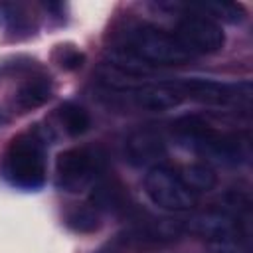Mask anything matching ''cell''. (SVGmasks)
<instances>
[{
    "mask_svg": "<svg viewBox=\"0 0 253 253\" xmlns=\"http://www.w3.org/2000/svg\"><path fill=\"white\" fill-rule=\"evenodd\" d=\"M2 178L20 190H40L45 182V140L38 128L12 138L0 160Z\"/></svg>",
    "mask_w": 253,
    "mask_h": 253,
    "instance_id": "obj_1",
    "label": "cell"
},
{
    "mask_svg": "<svg viewBox=\"0 0 253 253\" xmlns=\"http://www.w3.org/2000/svg\"><path fill=\"white\" fill-rule=\"evenodd\" d=\"M119 51L130 55L140 65H180L190 59V53L178 43L174 34L150 24L128 26Z\"/></svg>",
    "mask_w": 253,
    "mask_h": 253,
    "instance_id": "obj_2",
    "label": "cell"
},
{
    "mask_svg": "<svg viewBox=\"0 0 253 253\" xmlns=\"http://www.w3.org/2000/svg\"><path fill=\"white\" fill-rule=\"evenodd\" d=\"M144 192L154 206L166 211H188L198 204V194H194L180 174L166 164H156L148 170Z\"/></svg>",
    "mask_w": 253,
    "mask_h": 253,
    "instance_id": "obj_3",
    "label": "cell"
},
{
    "mask_svg": "<svg viewBox=\"0 0 253 253\" xmlns=\"http://www.w3.org/2000/svg\"><path fill=\"white\" fill-rule=\"evenodd\" d=\"M105 156L97 148L75 146L59 152L55 160L57 186L65 192H81L89 184H95L103 172Z\"/></svg>",
    "mask_w": 253,
    "mask_h": 253,
    "instance_id": "obj_4",
    "label": "cell"
},
{
    "mask_svg": "<svg viewBox=\"0 0 253 253\" xmlns=\"http://www.w3.org/2000/svg\"><path fill=\"white\" fill-rule=\"evenodd\" d=\"M174 38L190 53V57L217 53L225 43V34L221 26L202 14L184 16L176 26Z\"/></svg>",
    "mask_w": 253,
    "mask_h": 253,
    "instance_id": "obj_5",
    "label": "cell"
},
{
    "mask_svg": "<svg viewBox=\"0 0 253 253\" xmlns=\"http://www.w3.org/2000/svg\"><path fill=\"white\" fill-rule=\"evenodd\" d=\"M123 97L136 109L142 111H166L174 109L184 101V93L180 89V83H144L134 85L123 91Z\"/></svg>",
    "mask_w": 253,
    "mask_h": 253,
    "instance_id": "obj_6",
    "label": "cell"
},
{
    "mask_svg": "<svg viewBox=\"0 0 253 253\" xmlns=\"http://www.w3.org/2000/svg\"><path fill=\"white\" fill-rule=\"evenodd\" d=\"M125 154L132 166H156V162L166 154L164 136L154 128H138L128 134Z\"/></svg>",
    "mask_w": 253,
    "mask_h": 253,
    "instance_id": "obj_7",
    "label": "cell"
},
{
    "mask_svg": "<svg viewBox=\"0 0 253 253\" xmlns=\"http://www.w3.org/2000/svg\"><path fill=\"white\" fill-rule=\"evenodd\" d=\"M180 89L184 97H190L200 103L208 105H227L237 101L239 97V85H229L213 79H202V77H192L180 83Z\"/></svg>",
    "mask_w": 253,
    "mask_h": 253,
    "instance_id": "obj_8",
    "label": "cell"
},
{
    "mask_svg": "<svg viewBox=\"0 0 253 253\" xmlns=\"http://www.w3.org/2000/svg\"><path fill=\"white\" fill-rule=\"evenodd\" d=\"M89 204L97 211L123 213L128 210V194L126 188L117 180H99L91 188Z\"/></svg>",
    "mask_w": 253,
    "mask_h": 253,
    "instance_id": "obj_9",
    "label": "cell"
},
{
    "mask_svg": "<svg viewBox=\"0 0 253 253\" xmlns=\"http://www.w3.org/2000/svg\"><path fill=\"white\" fill-rule=\"evenodd\" d=\"M51 95H53V81L45 75H36L20 85V89L16 91V97H14V105L22 113L34 111V109L42 107L43 103H47Z\"/></svg>",
    "mask_w": 253,
    "mask_h": 253,
    "instance_id": "obj_10",
    "label": "cell"
},
{
    "mask_svg": "<svg viewBox=\"0 0 253 253\" xmlns=\"http://www.w3.org/2000/svg\"><path fill=\"white\" fill-rule=\"evenodd\" d=\"M0 26L12 38H28L34 32L32 14L20 2H0Z\"/></svg>",
    "mask_w": 253,
    "mask_h": 253,
    "instance_id": "obj_11",
    "label": "cell"
},
{
    "mask_svg": "<svg viewBox=\"0 0 253 253\" xmlns=\"http://www.w3.org/2000/svg\"><path fill=\"white\" fill-rule=\"evenodd\" d=\"M180 178L184 180V184L194 192V194H202V192H210L211 188H215L217 184V174L215 170L206 164V162H192L186 164L180 172Z\"/></svg>",
    "mask_w": 253,
    "mask_h": 253,
    "instance_id": "obj_12",
    "label": "cell"
},
{
    "mask_svg": "<svg viewBox=\"0 0 253 253\" xmlns=\"http://www.w3.org/2000/svg\"><path fill=\"white\" fill-rule=\"evenodd\" d=\"M57 117H59L65 132L71 134V136H79V134L87 132L89 126H91V117L85 111V107H81L77 103H71V101L63 103L57 109Z\"/></svg>",
    "mask_w": 253,
    "mask_h": 253,
    "instance_id": "obj_13",
    "label": "cell"
},
{
    "mask_svg": "<svg viewBox=\"0 0 253 253\" xmlns=\"http://www.w3.org/2000/svg\"><path fill=\"white\" fill-rule=\"evenodd\" d=\"M188 8H196L198 14L206 16V18H211V20L215 18V20H223L229 24L243 20V8L233 2H202V4L188 6Z\"/></svg>",
    "mask_w": 253,
    "mask_h": 253,
    "instance_id": "obj_14",
    "label": "cell"
},
{
    "mask_svg": "<svg viewBox=\"0 0 253 253\" xmlns=\"http://www.w3.org/2000/svg\"><path fill=\"white\" fill-rule=\"evenodd\" d=\"M65 225L77 233H93L101 227V217L93 208H73L65 215Z\"/></svg>",
    "mask_w": 253,
    "mask_h": 253,
    "instance_id": "obj_15",
    "label": "cell"
},
{
    "mask_svg": "<svg viewBox=\"0 0 253 253\" xmlns=\"http://www.w3.org/2000/svg\"><path fill=\"white\" fill-rule=\"evenodd\" d=\"M53 59L61 69L75 71L85 63V53L75 45H57V49L53 51Z\"/></svg>",
    "mask_w": 253,
    "mask_h": 253,
    "instance_id": "obj_16",
    "label": "cell"
},
{
    "mask_svg": "<svg viewBox=\"0 0 253 253\" xmlns=\"http://www.w3.org/2000/svg\"><path fill=\"white\" fill-rule=\"evenodd\" d=\"M210 253H251L247 235H231L217 241H208Z\"/></svg>",
    "mask_w": 253,
    "mask_h": 253,
    "instance_id": "obj_17",
    "label": "cell"
},
{
    "mask_svg": "<svg viewBox=\"0 0 253 253\" xmlns=\"http://www.w3.org/2000/svg\"><path fill=\"white\" fill-rule=\"evenodd\" d=\"M125 245H126V241L121 235H117V239H113L111 243H107L105 247H101L97 253H123Z\"/></svg>",
    "mask_w": 253,
    "mask_h": 253,
    "instance_id": "obj_18",
    "label": "cell"
},
{
    "mask_svg": "<svg viewBox=\"0 0 253 253\" xmlns=\"http://www.w3.org/2000/svg\"><path fill=\"white\" fill-rule=\"evenodd\" d=\"M6 123H8V117H6V115L0 111V125H6Z\"/></svg>",
    "mask_w": 253,
    "mask_h": 253,
    "instance_id": "obj_19",
    "label": "cell"
}]
</instances>
